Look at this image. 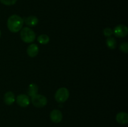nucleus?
I'll return each instance as SVG.
<instances>
[{
  "label": "nucleus",
  "mask_w": 128,
  "mask_h": 127,
  "mask_svg": "<svg viewBox=\"0 0 128 127\" xmlns=\"http://www.w3.org/2000/svg\"><path fill=\"white\" fill-rule=\"evenodd\" d=\"M15 100V96L13 92H7L4 95L3 97V101L4 103L7 105H11L12 103L14 102Z\"/></svg>",
  "instance_id": "nucleus-9"
},
{
  "label": "nucleus",
  "mask_w": 128,
  "mask_h": 127,
  "mask_svg": "<svg viewBox=\"0 0 128 127\" xmlns=\"http://www.w3.org/2000/svg\"><path fill=\"white\" fill-rule=\"evenodd\" d=\"M27 54L31 57H34L38 54L39 47L36 44H31L29 45L26 50Z\"/></svg>",
  "instance_id": "nucleus-8"
},
{
  "label": "nucleus",
  "mask_w": 128,
  "mask_h": 127,
  "mask_svg": "<svg viewBox=\"0 0 128 127\" xmlns=\"http://www.w3.org/2000/svg\"><path fill=\"white\" fill-rule=\"evenodd\" d=\"M116 120L121 125H126L128 122V115L126 112H121L116 115Z\"/></svg>",
  "instance_id": "nucleus-10"
},
{
  "label": "nucleus",
  "mask_w": 128,
  "mask_h": 127,
  "mask_svg": "<svg viewBox=\"0 0 128 127\" xmlns=\"http://www.w3.org/2000/svg\"><path fill=\"white\" fill-rule=\"evenodd\" d=\"M1 31H0V37H1Z\"/></svg>",
  "instance_id": "nucleus-18"
},
{
  "label": "nucleus",
  "mask_w": 128,
  "mask_h": 127,
  "mask_svg": "<svg viewBox=\"0 0 128 127\" xmlns=\"http://www.w3.org/2000/svg\"><path fill=\"white\" fill-rule=\"evenodd\" d=\"M70 97V92L69 90L65 87L60 88L54 95V98L58 103H64Z\"/></svg>",
  "instance_id": "nucleus-3"
},
{
  "label": "nucleus",
  "mask_w": 128,
  "mask_h": 127,
  "mask_svg": "<svg viewBox=\"0 0 128 127\" xmlns=\"http://www.w3.org/2000/svg\"><path fill=\"white\" fill-rule=\"evenodd\" d=\"M120 51L125 54H127L128 52V43L127 42H124L120 44Z\"/></svg>",
  "instance_id": "nucleus-15"
},
{
  "label": "nucleus",
  "mask_w": 128,
  "mask_h": 127,
  "mask_svg": "<svg viewBox=\"0 0 128 127\" xmlns=\"http://www.w3.org/2000/svg\"><path fill=\"white\" fill-rule=\"evenodd\" d=\"M20 37L21 40L25 43H31L36 39V34L30 27H24L21 29Z\"/></svg>",
  "instance_id": "nucleus-2"
},
{
  "label": "nucleus",
  "mask_w": 128,
  "mask_h": 127,
  "mask_svg": "<svg viewBox=\"0 0 128 127\" xmlns=\"http://www.w3.org/2000/svg\"><path fill=\"white\" fill-rule=\"evenodd\" d=\"M23 19L17 14L11 15L9 17L7 21V27L12 32H19L23 26Z\"/></svg>",
  "instance_id": "nucleus-1"
},
{
  "label": "nucleus",
  "mask_w": 128,
  "mask_h": 127,
  "mask_svg": "<svg viewBox=\"0 0 128 127\" xmlns=\"http://www.w3.org/2000/svg\"><path fill=\"white\" fill-rule=\"evenodd\" d=\"M18 0H0L1 3L6 6H12L16 4Z\"/></svg>",
  "instance_id": "nucleus-16"
},
{
  "label": "nucleus",
  "mask_w": 128,
  "mask_h": 127,
  "mask_svg": "<svg viewBox=\"0 0 128 127\" xmlns=\"http://www.w3.org/2000/svg\"><path fill=\"white\" fill-rule=\"evenodd\" d=\"M16 101L17 104L20 107H23V108H25V107H28V106L30 105V98L28 95L25 94H20L16 97Z\"/></svg>",
  "instance_id": "nucleus-6"
},
{
  "label": "nucleus",
  "mask_w": 128,
  "mask_h": 127,
  "mask_svg": "<svg viewBox=\"0 0 128 127\" xmlns=\"http://www.w3.org/2000/svg\"><path fill=\"white\" fill-rule=\"evenodd\" d=\"M38 86L35 83H31L30 85L28 86V93L30 97H33V96L36 95L38 94Z\"/></svg>",
  "instance_id": "nucleus-12"
},
{
  "label": "nucleus",
  "mask_w": 128,
  "mask_h": 127,
  "mask_svg": "<svg viewBox=\"0 0 128 127\" xmlns=\"http://www.w3.org/2000/svg\"><path fill=\"white\" fill-rule=\"evenodd\" d=\"M38 42L41 44H47L50 42V37L46 34H41L38 37Z\"/></svg>",
  "instance_id": "nucleus-14"
},
{
  "label": "nucleus",
  "mask_w": 128,
  "mask_h": 127,
  "mask_svg": "<svg viewBox=\"0 0 128 127\" xmlns=\"http://www.w3.org/2000/svg\"><path fill=\"white\" fill-rule=\"evenodd\" d=\"M103 34L106 37H111L113 34V30L110 27H106L103 30Z\"/></svg>",
  "instance_id": "nucleus-17"
},
{
  "label": "nucleus",
  "mask_w": 128,
  "mask_h": 127,
  "mask_svg": "<svg viewBox=\"0 0 128 127\" xmlns=\"http://www.w3.org/2000/svg\"><path fill=\"white\" fill-rule=\"evenodd\" d=\"M31 102L32 105L36 108H42L46 105L48 100L45 96L36 94V95L31 97Z\"/></svg>",
  "instance_id": "nucleus-4"
},
{
  "label": "nucleus",
  "mask_w": 128,
  "mask_h": 127,
  "mask_svg": "<svg viewBox=\"0 0 128 127\" xmlns=\"http://www.w3.org/2000/svg\"><path fill=\"white\" fill-rule=\"evenodd\" d=\"M50 118L53 123H59L62 121V114L59 110H53L50 113Z\"/></svg>",
  "instance_id": "nucleus-7"
},
{
  "label": "nucleus",
  "mask_w": 128,
  "mask_h": 127,
  "mask_svg": "<svg viewBox=\"0 0 128 127\" xmlns=\"http://www.w3.org/2000/svg\"><path fill=\"white\" fill-rule=\"evenodd\" d=\"M106 44L107 47L110 49H115L117 47V42L116 39L112 37H109L106 41Z\"/></svg>",
  "instance_id": "nucleus-13"
},
{
  "label": "nucleus",
  "mask_w": 128,
  "mask_h": 127,
  "mask_svg": "<svg viewBox=\"0 0 128 127\" xmlns=\"http://www.w3.org/2000/svg\"><path fill=\"white\" fill-rule=\"evenodd\" d=\"M128 29L127 26L123 24L116 26L113 30V34L117 37H124L128 35Z\"/></svg>",
  "instance_id": "nucleus-5"
},
{
  "label": "nucleus",
  "mask_w": 128,
  "mask_h": 127,
  "mask_svg": "<svg viewBox=\"0 0 128 127\" xmlns=\"http://www.w3.org/2000/svg\"><path fill=\"white\" fill-rule=\"evenodd\" d=\"M24 22L27 26L30 27H34L38 24V19L34 16H30L26 17L24 20Z\"/></svg>",
  "instance_id": "nucleus-11"
}]
</instances>
